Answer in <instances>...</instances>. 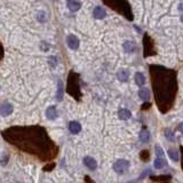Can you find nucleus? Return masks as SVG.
<instances>
[{
	"label": "nucleus",
	"instance_id": "1",
	"mask_svg": "<svg viewBox=\"0 0 183 183\" xmlns=\"http://www.w3.org/2000/svg\"><path fill=\"white\" fill-rule=\"evenodd\" d=\"M5 141L40 160H50L57 155V145L41 126H13L1 133Z\"/></svg>",
	"mask_w": 183,
	"mask_h": 183
},
{
	"label": "nucleus",
	"instance_id": "2",
	"mask_svg": "<svg viewBox=\"0 0 183 183\" xmlns=\"http://www.w3.org/2000/svg\"><path fill=\"white\" fill-rule=\"evenodd\" d=\"M150 73L157 106L160 112L166 113L175 102L177 92L176 71L160 65H151Z\"/></svg>",
	"mask_w": 183,
	"mask_h": 183
},
{
	"label": "nucleus",
	"instance_id": "3",
	"mask_svg": "<svg viewBox=\"0 0 183 183\" xmlns=\"http://www.w3.org/2000/svg\"><path fill=\"white\" fill-rule=\"evenodd\" d=\"M129 166H130V162L126 159H118L115 164H113V171L117 173V174H119V175H124V174H126L128 171H129Z\"/></svg>",
	"mask_w": 183,
	"mask_h": 183
},
{
	"label": "nucleus",
	"instance_id": "4",
	"mask_svg": "<svg viewBox=\"0 0 183 183\" xmlns=\"http://www.w3.org/2000/svg\"><path fill=\"white\" fill-rule=\"evenodd\" d=\"M67 44H68V46H69L70 49L76 50V49H78V47H79V39H78L77 35H68Z\"/></svg>",
	"mask_w": 183,
	"mask_h": 183
},
{
	"label": "nucleus",
	"instance_id": "5",
	"mask_svg": "<svg viewBox=\"0 0 183 183\" xmlns=\"http://www.w3.org/2000/svg\"><path fill=\"white\" fill-rule=\"evenodd\" d=\"M82 162H84V165L87 167L88 169H91V171H95L97 168V162H96L94 158H92L89 156H86L84 157L82 159Z\"/></svg>",
	"mask_w": 183,
	"mask_h": 183
},
{
	"label": "nucleus",
	"instance_id": "6",
	"mask_svg": "<svg viewBox=\"0 0 183 183\" xmlns=\"http://www.w3.org/2000/svg\"><path fill=\"white\" fill-rule=\"evenodd\" d=\"M13 110H14V108L11 103L4 102L0 106V115H1V117H7L13 112Z\"/></svg>",
	"mask_w": 183,
	"mask_h": 183
},
{
	"label": "nucleus",
	"instance_id": "7",
	"mask_svg": "<svg viewBox=\"0 0 183 183\" xmlns=\"http://www.w3.org/2000/svg\"><path fill=\"white\" fill-rule=\"evenodd\" d=\"M46 117H47V119L49 120H55L59 117V112H57V109L56 106H50L47 108L46 110Z\"/></svg>",
	"mask_w": 183,
	"mask_h": 183
},
{
	"label": "nucleus",
	"instance_id": "8",
	"mask_svg": "<svg viewBox=\"0 0 183 183\" xmlns=\"http://www.w3.org/2000/svg\"><path fill=\"white\" fill-rule=\"evenodd\" d=\"M117 78H118V80L121 81V82H127L128 79H129V71L126 70V69H120V70L117 72Z\"/></svg>",
	"mask_w": 183,
	"mask_h": 183
},
{
	"label": "nucleus",
	"instance_id": "9",
	"mask_svg": "<svg viewBox=\"0 0 183 183\" xmlns=\"http://www.w3.org/2000/svg\"><path fill=\"white\" fill-rule=\"evenodd\" d=\"M67 6L71 12H78L81 7V2L79 0H68Z\"/></svg>",
	"mask_w": 183,
	"mask_h": 183
},
{
	"label": "nucleus",
	"instance_id": "10",
	"mask_svg": "<svg viewBox=\"0 0 183 183\" xmlns=\"http://www.w3.org/2000/svg\"><path fill=\"white\" fill-rule=\"evenodd\" d=\"M69 130H70L72 134H79L81 130V125L80 123H78V121H76V120H73V121H70V124H69Z\"/></svg>",
	"mask_w": 183,
	"mask_h": 183
},
{
	"label": "nucleus",
	"instance_id": "11",
	"mask_svg": "<svg viewBox=\"0 0 183 183\" xmlns=\"http://www.w3.org/2000/svg\"><path fill=\"white\" fill-rule=\"evenodd\" d=\"M150 138H151V133H150V130L148 128H143L141 130V133H140V140H141L142 143H148L150 141Z\"/></svg>",
	"mask_w": 183,
	"mask_h": 183
},
{
	"label": "nucleus",
	"instance_id": "12",
	"mask_svg": "<svg viewBox=\"0 0 183 183\" xmlns=\"http://www.w3.org/2000/svg\"><path fill=\"white\" fill-rule=\"evenodd\" d=\"M138 97L142 100V101H145V102H148L151 95H150V91H149L148 88H141L140 91H138Z\"/></svg>",
	"mask_w": 183,
	"mask_h": 183
},
{
	"label": "nucleus",
	"instance_id": "13",
	"mask_svg": "<svg viewBox=\"0 0 183 183\" xmlns=\"http://www.w3.org/2000/svg\"><path fill=\"white\" fill-rule=\"evenodd\" d=\"M118 117H119L120 120H128L132 117V112L128 109L123 108V109H119V111H118Z\"/></svg>",
	"mask_w": 183,
	"mask_h": 183
},
{
	"label": "nucleus",
	"instance_id": "14",
	"mask_svg": "<svg viewBox=\"0 0 183 183\" xmlns=\"http://www.w3.org/2000/svg\"><path fill=\"white\" fill-rule=\"evenodd\" d=\"M93 15H94V17L96 20H102V18L106 17V9H103L101 7H95L94 8V12H93Z\"/></svg>",
	"mask_w": 183,
	"mask_h": 183
},
{
	"label": "nucleus",
	"instance_id": "15",
	"mask_svg": "<svg viewBox=\"0 0 183 183\" xmlns=\"http://www.w3.org/2000/svg\"><path fill=\"white\" fill-rule=\"evenodd\" d=\"M63 95H64V89H63V82L61 80H59L57 82V92H56V100L59 102H61L63 100Z\"/></svg>",
	"mask_w": 183,
	"mask_h": 183
},
{
	"label": "nucleus",
	"instance_id": "16",
	"mask_svg": "<svg viewBox=\"0 0 183 183\" xmlns=\"http://www.w3.org/2000/svg\"><path fill=\"white\" fill-rule=\"evenodd\" d=\"M124 50H125V53H134L135 52V48H136V46H135V44H134L133 41H126L125 44H124Z\"/></svg>",
	"mask_w": 183,
	"mask_h": 183
},
{
	"label": "nucleus",
	"instance_id": "17",
	"mask_svg": "<svg viewBox=\"0 0 183 183\" xmlns=\"http://www.w3.org/2000/svg\"><path fill=\"white\" fill-rule=\"evenodd\" d=\"M135 82H136L137 86L142 87V86L145 84L144 74L142 73V72H136V73H135Z\"/></svg>",
	"mask_w": 183,
	"mask_h": 183
},
{
	"label": "nucleus",
	"instance_id": "18",
	"mask_svg": "<svg viewBox=\"0 0 183 183\" xmlns=\"http://www.w3.org/2000/svg\"><path fill=\"white\" fill-rule=\"evenodd\" d=\"M167 153H168V157L172 159L173 162H179L180 160V153L175 149H169Z\"/></svg>",
	"mask_w": 183,
	"mask_h": 183
},
{
	"label": "nucleus",
	"instance_id": "19",
	"mask_svg": "<svg viewBox=\"0 0 183 183\" xmlns=\"http://www.w3.org/2000/svg\"><path fill=\"white\" fill-rule=\"evenodd\" d=\"M165 165H167V162L164 158H159V157H156L155 162H153V166H155V168L157 169H160L162 168Z\"/></svg>",
	"mask_w": 183,
	"mask_h": 183
},
{
	"label": "nucleus",
	"instance_id": "20",
	"mask_svg": "<svg viewBox=\"0 0 183 183\" xmlns=\"http://www.w3.org/2000/svg\"><path fill=\"white\" fill-rule=\"evenodd\" d=\"M165 137L169 142L175 141V135H174V133H173V130L169 129V128H167V129L165 130Z\"/></svg>",
	"mask_w": 183,
	"mask_h": 183
},
{
	"label": "nucleus",
	"instance_id": "21",
	"mask_svg": "<svg viewBox=\"0 0 183 183\" xmlns=\"http://www.w3.org/2000/svg\"><path fill=\"white\" fill-rule=\"evenodd\" d=\"M155 150H156V156H157V157H159V158H164V157H165V153H164L160 145H156Z\"/></svg>",
	"mask_w": 183,
	"mask_h": 183
},
{
	"label": "nucleus",
	"instance_id": "22",
	"mask_svg": "<svg viewBox=\"0 0 183 183\" xmlns=\"http://www.w3.org/2000/svg\"><path fill=\"white\" fill-rule=\"evenodd\" d=\"M140 157H141L142 162H148V160H149V152L147 151V150L142 151L141 155H140Z\"/></svg>",
	"mask_w": 183,
	"mask_h": 183
},
{
	"label": "nucleus",
	"instance_id": "23",
	"mask_svg": "<svg viewBox=\"0 0 183 183\" xmlns=\"http://www.w3.org/2000/svg\"><path fill=\"white\" fill-rule=\"evenodd\" d=\"M37 18H38L39 22H45L46 21V14L44 12H39L38 14H37Z\"/></svg>",
	"mask_w": 183,
	"mask_h": 183
},
{
	"label": "nucleus",
	"instance_id": "24",
	"mask_svg": "<svg viewBox=\"0 0 183 183\" xmlns=\"http://www.w3.org/2000/svg\"><path fill=\"white\" fill-rule=\"evenodd\" d=\"M49 64L52 65V68H55L57 65V60L54 56H50L49 57Z\"/></svg>",
	"mask_w": 183,
	"mask_h": 183
},
{
	"label": "nucleus",
	"instance_id": "25",
	"mask_svg": "<svg viewBox=\"0 0 183 183\" xmlns=\"http://www.w3.org/2000/svg\"><path fill=\"white\" fill-rule=\"evenodd\" d=\"M6 159H7V157H6V153H4V155H2V159H1V165H2V166L6 165Z\"/></svg>",
	"mask_w": 183,
	"mask_h": 183
},
{
	"label": "nucleus",
	"instance_id": "26",
	"mask_svg": "<svg viewBox=\"0 0 183 183\" xmlns=\"http://www.w3.org/2000/svg\"><path fill=\"white\" fill-rule=\"evenodd\" d=\"M177 129L180 130V132H181V133H183V121L181 124H180L179 126H177Z\"/></svg>",
	"mask_w": 183,
	"mask_h": 183
},
{
	"label": "nucleus",
	"instance_id": "27",
	"mask_svg": "<svg viewBox=\"0 0 183 183\" xmlns=\"http://www.w3.org/2000/svg\"><path fill=\"white\" fill-rule=\"evenodd\" d=\"M179 11L180 12H183V2H181V4L179 5Z\"/></svg>",
	"mask_w": 183,
	"mask_h": 183
},
{
	"label": "nucleus",
	"instance_id": "28",
	"mask_svg": "<svg viewBox=\"0 0 183 183\" xmlns=\"http://www.w3.org/2000/svg\"><path fill=\"white\" fill-rule=\"evenodd\" d=\"M181 153H182V162H181V164H182V171H183V148L181 150Z\"/></svg>",
	"mask_w": 183,
	"mask_h": 183
},
{
	"label": "nucleus",
	"instance_id": "29",
	"mask_svg": "<svg viewBox=\"0 0 183 183\" xmlns=\"http://www.w3.org/2000/svg\"><path fill=\"white\" fill-rule=\"evenodd\" d=\"M181 22H182V23H183V15H182V16H181Z\"/></svg>",
	"mask_w": 183,
	"mask_h": 183
}]
</instances>
